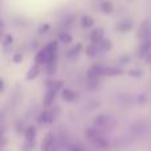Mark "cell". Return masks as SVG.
<instances>
[{
  "label": "cell",
  "instance_id": "7c38bea8",
  "mask_svg": "<svg viewBox=\"0 0 151 151\" xmlns=\"http://www.w3.org/2000/svg\"><path fill=\"white\" fill-rule=\"evenodd\" d=\"M94 25V20L90 16H82L81 17V27L82 28H91Z\"/></svg>",
  "mask_w": 151,
  "mask_h": 151
},
{
  "label": "cell",
  "instance_id": "5b68a950",
  "mask_svg": "<svg viewBox=\"0 0 151 151\" xmlns=\"http://www.w3.org/2000/svg\"><path fill=\"white\" fill-rule=\"evenodd\" d=\"M131 28H133V23L129 20H122L121 23L117 24V29L119 32H127V31H130Z\"/></svg>",
  "mask_w": 151,
  "mask_h": 151
},
{
  "label": "cell",
  "instance_id": "4fadbf2b",
  "mask_svg": "<svg viewBox=\"0 0 151 151\" xmlns=\"http://www.w3.org/2000/svg\"><path fill=\"white\" fill-rule=\"evenodd\" d=\"M63 98L65 99V101H73V99L76 98V94L73 90H70V89H64L63 90Z\"/></svg>",
  "mask_w": 151,
  "mask_h": 151
},
{
  "label": "cell",
  "instance_id": "5bb4252c",
  "mask_svg": "<svg viewBox=\"0 0 151 151\" xmlns=\"http://www.w3.org/2000/svg\"><path fill=\"white\" fill-rule=\"evenodd\" d=\"M60 40L63 42H70L72 41V36L69 33H66V32H61L60 33Z\"/></svg>",
  "mask_w": 151,
  "mask_h": 151
},
{
  "label": "cell",
  "instance_id": "e0dca14e",
  "mask_svg": "<svg viewBox=\"0 0 151 151\" xmlns=\"http://www.w3.org/2000/svg\"><path fill=\"white\" fill-rule=\"evenodd\" d=\"M13 61H15L16 64H20L21 61H23V55H21V53H16V55L13 56Z\"/></svg>",
  "mask_w": 151,
  "mask_h": 151
},
{
  "label": "cell",
  "instance_id": "8992f818",
  "mask_svg": "<svg viewBox=\"0 0 151 151\" xmlns=\"http://www.w3.org/2000/svg\"><path fill=\"white\" fill-rule=\"evenodd\" d=\"M99 8H101V11L104 13H111L113 11H114V5H113V3L109 1V0H104V1L101 3V5H99Z\"/></svg>",
  "mask_w": 151,
  "mask_h": 151
},
{
  "label": "cell",
  "instance_id": "44dd1931",
  "mask_svg": "<svg viewBox=\"0 0 151 151\" xmlns=\"http://www.w3.org/2000/svg\"><path fill=\"white\" fill-rule=\"evenodd\" d=\"M0 32H1V31H0Z\"/></svg>",
  "mask_w": 151,
  "mask_h": 151
},
{
  "label": "cell",
  "instance_id": "9a60e30c",
  "mask_svg": "<svg viewBox=\"0 0 151 151\" xmlns=\"http://www.w3.org/2000/svg\"><path fill=\"white\" fill-rule=\"evenodd\" d=\"M50 139H52V135H48L47 138H45L44 143H42V151H48L50 147V145H52V142H50Z\"/></svg>",
  "mask_w": 151,
  "mask_h": 151
},
{
  "label": "cell",
  "instance_id": "d6986e66",
  "mask_svg": "<svg viewBox=\"0 0 151 151\" xmlns=\"http://www.w3.org/2000/svg\"><path fill=\"white\" fill-rule=\"evenodd\" d=\"M48 29H49V25H48V24H44V25L40 27V33H45Z\"/></svg>",
  "mask_w": 151,
  "mask_h": 151
},
{
  "label": "cell",
  "instance_id": "30bf717a",
  "mask_svg": "<svg viewBox=\"0 0 151 151\" xmlns=\"http://www.w3.org/2000/svg\"><path fill=\"white\" fill-rule=\"evenodd\" d=\"M55 98H56V89H52V88H50L49 90L47 91V94H45L44 104L47 105V106H49V105L53 102V99H55Z\"/></svg>",
  "mask_w": 151,
  "mask_h": 151
},
{
  "label": "cell",
  "instance_id": "52a82bcc",
  "mask_svg": "<svg viewBox=\"0 0 151 151\" xmlns=\"http://www.w3.org/2000/svg\"><path fill=\"white\" fill-rule=\"evenodd\" d=\"M150 49H151V41H145L143 44L139 47L138 56H139V57H145V56L150 52Z\"/></svg>",
  "mask_w": 151,
  "mask_h": 151
},
{
  "label": "cell",
  "instance_id": "7a4b0ae2",
  "mask_svg": "<svg viewBox=\"0 0 151 151\" xmlns=\"http://www.w3.org/2000/svg\"><path fill=\"white\" fill-rule=\"evenodd\" d=\"M47 60H48V55H47V49H45V47L42 48V49H40L39 52L36 53V57H35V63H36V65H44V64H47Z\"/></svg>",
  "mask_w": 151,
  "mask_h": 151
},
{
  "label": "cell",
  "instance_id": "6da1fadb",
  "mask_svg": "<svg viewBox=\"0 0 151 151\" xmlns=\"http://www.w3.org/2000/svg\"><path fill=\"white\" fill-rule=\"evenodd\" d=\"M104 35H105V32H104V29H102V28L93 29V31H91V33H90V36H89L91 44H98V42L104 39Z\"/></svg>",
  "mask_w": 151,
  "mask_h": 151
},
{
  "label": "cell",
  "instance_id": "2e32d148",
  "mask_svg": "<svg viewBox=\"0 0 151 151\" xmlns=\"http://www.w3.org/2000/svg\"><path fill=\"white\" fill-rule=\"evenodd\" d=\"M25 137H27V141L31 142L32 138H35V129L33 127H29L28 130H27V133H25Z\"/></svg>",
  "mask_w": 151,
  "mask_h": 151
},
{
  "label": "cell",
  "instance_id": "ba28073f",
  "mask_svg": "<svg viewBox=\"0 0 151 151\" xmlns=\"http://www.w3.org/2000/svg\"><path fill=\"white\" fill-rule=\"evenodd\" d=\"M99 52V48H98V44H90L86 47V55L89 56V57H96L97 55H98Z\"/></svg>",
  "mask_w": 151,
  "mask_h": 151
},
{
  "label": "cell",
  "instance_id": "8fae6325",
  "mask_svg": "<svg viewBox=\"0 0 151 151\" xmlns=\"http://www.w3.org/2000/svg\"><path fill=\"white\" fill-rule=\"evenodd\" d=\"M39 73H40V66L35 64V65L28 70V73H27V80H29V81L35 80V78L39 76Z\"/></svg>",
  "mask_w": 151,
  "mask_h": 151
},
{
  "label": "cell",
  "instance_id": "9c48e42d",
  "mask_svg": "<svg viewBox=\"0 0 151 151\" xmlns=\"http://www.w3.org/2000/svg\"><path fill=\"white\" fill-rule=\"evenodd\" d=\"M98 48H99V50H104V52H109V50L113 48L111 41H110L109 39H102L101 41L98 42Z\"/></svg>",
  "mask_w": 151,
  "mask_h": 151
},
{
  "label": "cell",
  "instance_id": "ffe728a7",
  "mask_svg": "<svg viewBox=\"0 0 151 151\" xmlns=\"http://www.w3.org/2000/svg\"><path fill=\"white\" fill-rule=\"evenodd\" d=\"M3 88H4V82H3V80H0V91L3 90Z\"/></svg>",
  "mask_w": 151,
  "mask_h": 151
},
{
  "label": "cell",
  "instance_id": "277c9868",
  "mask_svg": "<svg viewBox=\"0 0 151 151\" xmlns=\"http://www.w3.org/2000/svg\"><path fill=\"white\" fill-rule=\"evenodd\" d=\"M122 73V69L119 68H111V66H104L102 76H118Z\"/></svg>",
  "mask_w": 151,
  "mask_h": 151
},
{
  "label": "cell",
  "instance_id": "ac0fdd59",
  "mask_svg": "<svg viewBox=\"0 0 151 151\" xmlns=\"http://www.w3.org/2000/svg\"><path fill=\"white\" fill-rule=\"evenodd\" d=\"M11 41H12V36H9V35H8V36H5L4 39H1V42H3V44H9Z\"/></svg>",
  "mask_w": 151,
  "mask_h": 151
},
{
  "label": "cell",
  "instance_id": "3957f363",
  "mask_svg": "<svg viewBox=\"0 0 151 151\" xmlns=\"http://www.w3.org/2000/svg\"><path fill=\"white\" fill-rule=\"evenodd\" d=\"M150 35V24L149 21H143L139 28V32H138V37H141L142 40H146Z\"/></svg>",
  "mask_w": 151,
  "mask_h": 151
}]
</instances>
